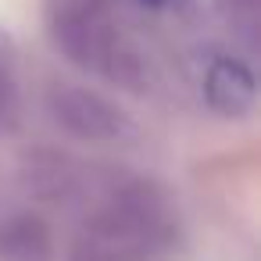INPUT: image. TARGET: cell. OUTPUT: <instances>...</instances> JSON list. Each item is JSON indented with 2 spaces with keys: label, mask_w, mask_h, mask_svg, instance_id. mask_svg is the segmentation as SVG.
Instances as JSON below:
<instances>
[{
  "label": "cell",
  "mask_w": 261,
  "mask_h": 261,
  "mask_svg": "<svg viewBox=\"0 0 261 261\" xmlns=\"http://www.w3.org/2000/svg\"><path fill=\"white\" fill-rule=\"evenodd\" d=\"M218 15L225 18V25L247 43H257V29H261V0H215Z\"/></svg>",
  "instance_id": "7"
},
{
  "label": "cell",
  "mask_w": 261,
  "mask_h": 261,
  "mask_svg": "<svg viewBox=\"0 0 261 261\" xmlns=\"http://www.w3.org/2000/svg\"><path fill=\"white\" fill-rule=\"evenodd\" d=\"M22 122V86H18V58L8 33H0V133H15Z\"/></svg>",
  "instance_id": "6"
},
{
  "label": "cell",
  "mask_w": 261,
  "mask_h": 261,
  "mask_svg": "<svg viewBox=\"0 0 261 261\" xmlns=\"http://www.w3.org/2000/svg\"><path fill=\"white\" fill-rule=\"evenodd\" d=\"M257 86H254V72L243 58L232 54H218L207 72H204V100L211 111L218 115H247L254 108Z\"/></svg>",
  "instance_id": "4"
},
{
  "label": "cell",
  "mask_w": 261,
  "mask_h": 261,
  "mask_svg": "<svg viewBox=\"0 0 261 261\" xmlns=\"http://www.w3.org/2000/svg\"><path fill=\"white\" fill-rule=\"evenodd\" d=\"M0 261H54V240L43 218L11 211L0 218Z\"/></svg>",
  "instance_id": "5"
},
{
  "label": "cell",
  "mask_w": 261,
  "mask_h": 261,
  "mask_svg": "<svg viewBox=\"0 0 261 261\" xmlns=\"http://www.w3.org/2000/svg\"><path fill=\"white\" fill-rule=\"evenodd\" d=\"M50 115L61 129L83 140H118L129 129L125 115L86 86H58L50 93Z\"/></svg>",
  "instance_id": "3"
},
{
  "label": "cell",
  "mask_w": 261,
  "mask_h": 261,
  "mask_svg": "<svg viewBox=\"0 0 261 261\" xmlns=\"http://www.w3.org/2000/svg\"><path fill=\"white\" fill-rule=\"evenodd\" d=\"M47 29L58 50L83 72L136 86L143 75L140 50L122 33L115 0H47Z\"/></svg>",
  "instance_id": "2"
},
{
  "label": "cell",
  "mask_w": 261,
  "mask_h": 261,
  "mask_svg": "<svg viewBox=\"0 0 261 261\" xmlns=\"http://www.w3.org/2000/svg\"><path fill=\"white\" fill-rule=\"evenodd\" d=\"M140 4H143V8H168L172 0H140Z\"/></svg>",
  "instance_id": "8"
},
{
  "label": "cell",
  "mask_w": 261,
  "mask_h": 261,
  "mask_svg": "<svg viewBox=\"0 0 261 261\" xmlns=\"http://www.w3.org/2000/svg\"><path fill=\"white\" fill-rule=\"evenodd\" d=\"M175 240V211L168 197L133 179L118 186L79 229L68 261H154Z\"/></svg>",
  "instance_id": "1"
}]
</instances>
